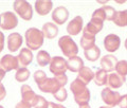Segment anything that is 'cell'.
I'll return each mask as SVG.
<instances>
[{"label": "cell", "instance_id": "cell-1", "mask_svg": "<svg viewBox=\"0 0 127 108\" xmlns=\"http://www.w3.org/2000/svg\"><path fill=\"white\" fill-rule=\"evenodd\" d=\"M70 90L72 91V93H73L74 101L76 102V104H78V105L86 104L89 102L90 91L88 88H87V85L83 84L78 78H75L74 81L71 83Z\"/></svg>", "mask_w": 127, "mask_h": 108}, {"label": "cell", "instance_id": "cell-2", "mask_svg": "<svg viewBox=\"0 0 127 108\" xmlns=\"http://www.w3.org/2000/svg\"><path fill=\"white\" fill-rule=\"evenodd\" d=\"M43 35L37 28H30L25 33V40L29 50H38L43 45Z\"/></svg>", "mask_w": 127, "mask_h": 108}, {"label": "cell", "instance_id": "cell-3", "mask_svg": "<svg viewBox=\"0 0 127 108\" xmlns=\"http://www.w3.org/2000/svg\"><path fill=\"white\" fill-rule=\"evenodd\" d=\"M58 47L61 49V51L63 52V54L69 58L72 56H76V54L78 53L77 45L72 39V37L69 35L62 36L58 39Z\"/></svg>", "mask_w": 127, "mask_h": 108}, {"label": "cell", "instance_id": "cell-4", "mask_svg": "<svg viewBox=\"0 0 127 108\" xmlns=\"http://www.w3.org/2000/svg\"><path fill=\"white\" fill-rule=\"evenodd\" d=\"M13 7L15 13L23 20L29 21L33 17V9L30 3L26 0H16L13 4Z\"/></svg>", "mask_w": 127, "mask_h": 108}, {"label": "cell", "instance_id": "cell-5", "mask_svg": "<svg viewBox=\"0 0 127 108\" xmlns=\"http://www.w3.org/2000/svg\"><path fill=\"white\" fill-rule=\"evenodd\" d=\"M18 25V18L13 12H4L0 14V28L2 30L10 31L15 29Z\"/></svg>", "mask_w": 127, "mask_h": 108}, {"label": "cell", "instance_id": "cell-6", "mask_svg": "<svg viewBox=\"0 0 127 108\" xmlns=\"http://www.w3.org/2000/svg\"><path fill=\"white\" fill-rule=\"evenodd\" d=\"M50 65V71L51 73L54 74V76L62 74H66L67 71V61L64 57L61 56H55L52 57L49 63Z\"/></svg>", "mask_w": 127, "mask_h": 108}, {"label": "cell", "instance_id": "cell-7", "mask_svg": "<svg viewBox=\"0 0 127 108\" xmlns=\"http://www.w3.org/2000/svg\"><path fill=\"white\" fill-rule=\"evenodd\" d=\"M101 97H102L103 102H104L107 106L114 107L116 105H118L119 101H120L121 95H120V93H119L118 91H113L112 89L106 87V88H104V89L102 90Z\"/></svg>", "mask_w": 127, "mask_h": 108}, {"label": "cell", "instance_id": "cell-8", "mask_svg": "<svg viewBox=\"0 0 127 108\" xmlns=\"http://www.w3.org/2000/svg\"><path fill=\"white\" fill-rule=\"evenodd\" d=\"M19 68L17 57L13 56L11 54H5L0 59V69L4 70L5 72H9L12 70H17Z\"/></svg>", "mask_w": 127, "mask_h": 108}, {"label": "cell", "instance_id": "cell-9", "mask_svg": "<svg viewBox=\"0 0 127 108\" xmlns=\"http://www.w3.org/2000/svg\"><path fill=\"white\" fill-rule=\"evenodd\" d=\"M37 86L39 88V90L42 91V92L51 93V94L56 92L59 88H61V85H59V83L57 82V79L55 77H52V78L47 77L41 84H39Z\"/></svg>", "mask_w": 127, "mask_h": 108}, {"label": "cell", "instance_id": "cell-10", "mask_svg": "<svg viewBox=\"0 0 127 108\" xmlns=\"http://www.w3.org/2000/svg\"><path fill=\"white\" fill-rule=\"evenodd\" d=\"M52 20L56 23V25H64L69 18V11L65 6H57L53 12H52Z\"/></svg>", "mask_w": 127, "mask_h": 108}, {"label": "cell", "instance_id": "cell-11", "mask_svg": "<svg viewBox=\"0 0 127 108\" xmlns=\"http://www.w3.org/2000/svg\"><path fill=\"white\" fill-rule=\"evenodd\" d=\"M103 26H104V21L101 20V19H97L95 17H91L90 21L87 23V26L84 28L83 32H86L90 35L95 36L97 33H100L103 29Z\"/></svg>", "mask_w": 127, "mask_h": 108}, {"label": "cell", "instance_id": "cell-12", "mask_svg": "<svg viewBox=\"0 0 127 108\" xmlns=\"http://www.w3.org/2000/svg\"><path fill=\"white\" fill-rule=\"evenodd\" d=\"M120 45H121V39L116 34H108L104 38V47L110 53L116 52L120 48Z\"/></svg>", "mask_w": 127, "mask_h": 108}, {"label": "cell", "instance_id": "cell-13", "mask_svg": "<svg viewBox=\"0 0 127 108\" xmlns=\"http://www.w3.org/2000/svg\"><path fill=\"white\" fill-rule=\"evenodd\" d=\"M23 42L22 36L19 33H11L7 37V49L11 52H16L18 49H20V47Z\"/></svg>", "mask_w": 127, "mask_h": 108}, {"label": "cell", "instance_id": "cell-14", "mask_svg": "<svg viewBox=\"0 0 127 108\" xmlns=\"http://www.w3.org/2000/svg\"><path fill=\"white\" fill-rule=\"evenodd\" d=\"M82 30H83V18L81 16L74 17L67 26V32L69 33V36L77 35Z\"/></svg>", "mask_w": 127, "mask_h": 108}, {"label": "cell", "instance_id": "cell-15", "mask_svg": "<svg viewBox=\"0 0 127 108\" xmlns=\"http://www.w3.org/2000/svg\"><path fill=\"white\" fill-rule=\"evenodd\" d=\"M118 58L114 56V55H105L101 58V66H102V69L105 70L106 72H111L114 70L117 64H118Z\"/></svg>", "mask_w": 127, "mask_h": 108}, {"label": "cell", "instance_id": "cell-16", "mask_svg": "<svg viewBox=\"0 0 127 108\" xmlns=\"http://www.w3.org/2000/svg\"><path fill=\"white\" fill-rule=\"evenodd\" d=\"M53 7V2L50 0H38L35 2V11L38 15L45 16L49 14Z\"/></svg>", "mask_w": 127, "mask_h": 108}, {"label": "cell", "instance_id": "cell-17", "mask_svg": "<svg viewBox=\"0 0 127 108\" xmlns=\"http://www.w3.org/2000/svg\"><path fill=\"white\" fill-rule=\"evenodd\" d=\"M126 77H123L118 73H110L107 76V85H108L110 89H118L123 86V84L125 83Z\"/></svg>", "mask_w": 127, "mask_h": 108}, {"label": "cell", "instance_id": "cell-18", "mask_svg": "<svg viewBox=\"0 0 127 108\" xmlns=\"http://www.w3.org/2000/svg\"><path fill=\"white\" fill-rule=\"evenodd\" d=\"M16 57H17L19 66L26 67L33 61V53H32V51L29 50L28 48H23V49H21V51L19 52L18 56H16Z\"/></svg>", "mask_w": 127, "mask_h": 108}, {"label": "cell", "instance_id": "cell-19", "mask_svg": "<svg viewBox=\"0 0 127 108\" xmlns=\"http://www.w3.org/2000/svg\"><path fill=\"white\" fill-rule=\"evenodd\" d=\"M41 33L43 35V37L47 39H53L57 36L58 34V28L55 23L52 22H47L42 26Z\"/></svg>", "mask_w": 127, "mask_h": 108}, {"label": "cell", "instance_id": "cell-20", "mask_svg": "<svg viewBox=\"0 0 127 108\" xmlns=\"http://www.w3.org/2000/svg\"><path fill=\"white\" fill-rule=\"evenodd\" d=\"M77 78L81 81L83 84H85V85H87L88 83H90L91 81L93 79L94 77V73H93V71L90 69L89 67H82L81 69L78 70L77 72Z\"/></svg>", "mask_w": 127, "mask_h": 108}, {"label": "cell", "instance_id": "cell-21", "mask_svg": "<svg viewBox=\"0 0 127 108\" xmlns=\"http://www.w3.org/2000/svg\"><path fill=\"white\" fill-rule=\"evenodd\" d=\"M20 93H21L22 101H26L32 106V104H33L35 100V97H36V93L33 91V89L29 85H22L20 88Z\"/></svg>", "mask_w": 127, "mask_h": 108}, {"label": "cell", "instance_id": "cell-22", "mask_svg": "<svg viewBox=\"0 0 127 108\" xmlns=\"http://www.w3.org/2000/svg\"><path fill=\"white\" fill-rule=\"evenodd\" d=\"M82 67H84V61L78 56H72L67 61V70L71 72H78Z\"/></svg>", "mask_w": 127, "mask_h": 108}, {"label": "cell", "instance_id": "cell-23", "mask_svg": "<svg viewBox=\"0 0 127 108\" xmlns=\"http://www.w3.org/2000/svg\"><path fill=\"white\" fill-rule=\"evenodd\" d=\"M84 55L89 62H95L101 56V49L96 45H94L89 49L84 50Z\"/></svg>", "mask_w": 127, "mask_h": 108}, {"label": "cell", "instance_id": "cell-24", "mask_svg": "<svg viewBox=\"0 0 127 108\" xmlns=\"http://www.w3.org/2000/svg\"><path fill=\"white\" fill-rule=\"evenodd\" d=\"M111 21H113L114 25H117L118 27H126L127 26V12H126V10L116 12Z\"/></svg>", "mask_w": 127, "mask_h": 108}, {"label": "cell", "instance_id": "cell-25", "mask_svg": "<svg viewBox=\"0 0 127 108\" xmlns=\"http://www.w3.org/2000/svg\"><path fill=\"white\" fill-rule=\"evenodd\" d=\"M95 45V36L90 35L86 32H83V35L81 37V47L84 50L89 49Z\"/></svg>", "mask_w": 127, "mask_h": 108}, {"label": "cell", "instance_id": "cell-26", "mask_svg": "<svg viewBox=\"0 0 127 108\" xmlns=\"http://www.w3.org/2000/svg\"><path fill=\"white\" fill-rule=\"evenodd\" d=\"M107 76H108V74H107V72L105 70L103 69L97 70L94 73V77H93L94 83L97 86H105L107 84Z\"/></svg>", "mask_w": 127, "mask_h": 108}, {"label": "cell", "instance_id": "cell-27", "mask_svg": "<svg viewBox=\"0 0 127 108\" xmlns=\"http://www.w3.org/2000/svg\"><path fill=\"white\" fill-rule=\"evenodd\" d=\"M29 77H30V71H29L28 68L21 67V68H18L17 71H16L15 79L17 82L25 83L26 81H28V78H29Z\"/></svg>", "mask_w": 127, "mask_h": 108}, {"label": "cell", "instance_id": "cell-28", "mask_svg": "<svg viewBox=\"0 0 127 108\" xmlns=\"http://www.w3.org/2000/svg\"><path fill=\"white\" fill-rule=\"evenodd\" d=\"M36 59H37V64L39 66L41 67H45L47 65H49V63L51 61V56L50 54L48 53L47 51H43V50H40L37 53V56H36Z\"/></svg>", "mask_w": 127, "mask_h": 108}, {"label": "cell", "instance_id": "cell-29", "mask_svg": "<svg viewBox=\"0 0 127 108\" xmlns=\"http://www.w3.org/2000/svg\"><path fill=\"white\" fill-rule=\"evenodd\" d=\"M48 105H49V102H48L43 97L38 95V94H36L34 102L32 104V106L34 108H48Z\"/></svg>", "mask_w": 127, "mask_h": 108}, {"label": "cell", "instance_id": "cell-30", "mask_svg": "<svg viewBox=\"0 0 127 108\" xmlns=\"http://www.w3.org/2000/svg\"><path fill=\"white\" fill-rule=\"evenodd\" d=\"M116 73H118L119 75H121L123 77H126L127 74V62L126 61H120L118 62L117 66H116Z\"/></svg>", "mask_w": 127, "mask_h": 108}, {"label": "cell", "instance_id": "cell-31", "mask_svg": "<svg viewBox=\"0 0 127 108\" xmlns=\"http://www.w3.org/2000/svg\"><path fill=\"white\" fill-rule=\"evenodd\" d=\"M52 95L55 98V100H57V101H59V102H65L66 100H67V98H68V92H67V90H66L65 87H61L56 91V92H54Z\"/></svg>", "mask_w": 127, "mask_h": 108}, {"label": "cell", "instance_id": "cell-32", "mask_svg": "<svg viewBox=\"0 0 127 108\" xmlns=\"http://www.w3.org/2000/svg\"><path fill=\"white\" fill-rule=\"evenodd\" d=\"M102 9L104 11V14H105V20H108V21L112 20L114 13H116L117 11L110 5H104V6H102Z\"/></svg>", "mask_w": 127, "mask_h": 108}, {"label": "cell", "instance_id": "cell-33", "mask_svg": "<svg viewBox=\"0 0 127 108\" xmlns=\"http://www.w3.org/2000/svg\"><path fill=\"white\" fill-rule=\"evenodd\" d=\"M34 81L35 83L37 84V85H39V84H41L45 79L47 78V75L45 73V71H42V70H37V71H35V73H34Z\"/></svg>", "mask_w": 127, "mask_h": 108}, {"label": "cell", "instance_id": "cell-34", "mask_svg": "<svg viewBox=\"0 0 127 108\" xmlns=\"http://www.w3.org/2000/svg\"><path fill=\"white\" fill-rule=\"evenodd\" d=\"M55 78L57 79V82L59 83L61 87H65L68 83V76L66 74H62V75H57V76H54Z\"/></svg>", "mask_w": 127, "mask_h": 108}, {"label": "cell", "instance_id": "cell-35", "mask_svg": "<svg viewBox=\"0 0 127 108\" xmlns=\"http://www.w3.org/2000/svg\"><path fill=\"white\" fill-rule=\"evenodd\" d=\"M6 97V90H5V87L2 83H0V101L4 100V98Z\"/></svg>", "mask_w": 127, "mask_h": 108}, {"label": "cell", "instance_id": "cell-36", "mask_svg": "<svg viewBox=\"0 0 127 108\" xmlns=\"http://www.w3.org/2000/svg\"><path fill=\"white\" fill-rule=\"evenodd\" d=\"M32 106L30 105L29 103H27L26 101H20V102H18L17 104H16V106L15 108H31Z\"/></svg>", "mask_w": 127, "mask_h": 108}, {"label": "cell", "instance_id": "cell-37", "mask_svg": "<svg viewBox=\"0 0 127 108\" xmlns=\"http://www.w3.org/2000/svg\"><path fill=\"white\" fill-rule=\"evenodd\" d=\"M126 98H127V95H126V94H124L123 97L120 98V101H119L118 105L120 106L121 108H126Z\"/></svg>", "mask_w": 127, "mask_h": 108}, {"label": "cell", "instance_id": "cell-38", "mask_svg": "<svg viewBox=\"0 0 127 108\" xmlns=\"http://www.w3.org/2000/svg\"><path fill=\"white\" fill-rule=\"evenodd\" d=\"M4 48V34L0 31V52L3 50Z\"/></svg>", "mask_w": 127, "mask_h": 108}, {"label": "cell", "instance_id": "cell-39", "mask_svg": "<svg viewBox=\"0 0 127 108\" xmlns=\"http://www.w3.org/2000/svg\"><path fill=\"white\" fill-rule=\"evenodd\" d=\"M48 108H66V107L64 105H61V104H55L53 102H49Z\"/></svg>", "mask_w": 127, "mask_h": 108}, {"label": "cell", "instance_id": "cell-40", "mask_svg": "<svg viewBox=\"0 0 127 108\" xmlns=\"http://www.w3.org/2000/svg\"><path fill=\"white\" fill-rule=\"evenodd\" d=\"M5 74H6V72L4 70H2V69H0V83L2 82V79L5 77Z\"/></svg>", "mask_w": 127, "mask_h": 108}, {"label": "cell", "instance_id": "cell-41", "mask_svg": "<svg viewBox=\"0 0 127 108\" xmlns=\"http://www.w3.org/2000/svg\"><path fill=\"white\" fill-rule=\"evenodd\" d=\"M78 106H79V108H91L88 103H86V104H82V105H78Z\"/></svg>", "mask_w": 127, "mask_h": 108}, {"label": "cell", "instance_id": "cell-42", "mask_svg": "<svg viewBox=\"0 0 127 108\" xmlns=\"http://www.w3.org/2000/svg\"><path fill=\"white\" fill-rule=\"evenodd\" d=\"M100 108H111V107H109V106H101Z\"/></svg>", "mask_w": 127, "mask_h": 108}, {"label": "cell", "instance_id": "cell-43", "mask_svg": "<svg viewBox=\"0 0 127 108\" xmlns=\"http://www.w3.org/2000/svg\"><path fill=\"white\" fill-rule=\"evenodd\" d=\"M0 108H4V107H3V106H1V105H0Z\"/></svg>", "mask_w": 127, "mask_h": 108}]
</instances>
